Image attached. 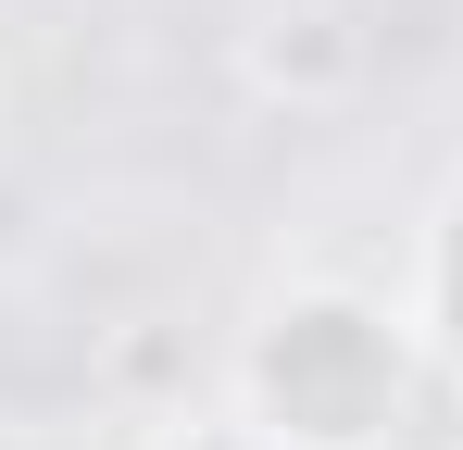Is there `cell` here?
<instances>
[{
    "instance_id": "5",
    "label": "cell",
    "mask_w": 463,
    "mask_h": 450,
    "mask_svg": "<svg viewBox=\"0 0 463 450\" xmlns=\"http://www.w3.org/2000/svg\"><path fill=\"white\" fill-rule=\"evenodd\" d=\"M175 338H126V351H113V388H175Z\"/></svg>"
},
{
    "instance_id": "2",
    "label": "cell",
    "mask_w": 463,
    "mask_h": 450,
    "mask_svg": "<svg viewBox=\"0 0 463 450\" xmlns=\"http://www.w3.org/2000/svg\"><path fill=\"white\" fill-rule=\"evenodd\" d=\"M364 75H376V25H364L351 0H263V13L238 25V88H250V100L338 113V100H364Z\"/></svg>"
},
{
    "instance_id": "3",
    "label": "cell",
    "mask_w": 463,
    "mask_h": 450,
    "mask_svg": "<svg viewBox=\"0 0 463 450\" xmlns=\"http://www.w3.org/2000/svg\"><path fill=\"white\" fill-rule=\"evenodd\" d=\"M426 313H439V351L463 375V188H451V213H439V250H426Z\"/></svg>"
},
{
    "instance_id": "1",
    "label": "cell",
    "mask_w": 463,
    "mask_h": 450,
    "mask_svg": "<svg viewBox=\"0 0 463 450\" xmlns=\"http://www.w3.org/2000/svg\"><path fill=\"white\" fill-rule=\"evenodd\" d=\"M238 413L276 450H401L413 413V351L376 300L351 288H288L250 351H238Z\"/></svg>"
},
{
    "instance_id": "4",
    "label": "cell",
    "mask_w": 463,
    "mask_h": 450,
    "mask_svg": "<svg viewBox=\"0 0 463 450\" xmlns=\"http://www.w3.org/2000/svg\"><path fill=\"white\" fill-rule=\"evenodd\" d=\"M163 450H276V438H263L250 413H175V426H163Z\"/></svg>"
}]
</instances>
